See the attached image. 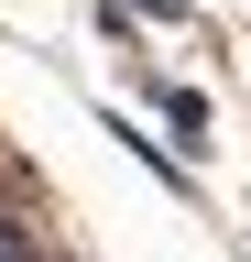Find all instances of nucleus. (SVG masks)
<instances>
[{"mask_svg": "<svg viewBox=\"0 0 251 262\" xmlns=\"http://www.w3.org/2000/svg\"><path fill=\"white\" fill-rule=\"evenodd\" d=\"M153 98H164V131H175V142H208V98L197 88H153Z\"/></svg>", "mask_w": 251, "mask_h": 262, "instance_id": "obj_1", "label": "nucleus"}, {"mask_svg": "<svg viewBox=\"0 0 251 262\" xmlns=\"http://www.w3.org/2000/svg\"><path fill=\"white\" fill-rule=\"evenodd\" d=\"M0 262H44V241H33V219H11V208H0Z\"/></svg>", "mask_w": 251, "mask_h": 262, "instance_id": "obj_2", "label": "nucleus"}]
</instances>
